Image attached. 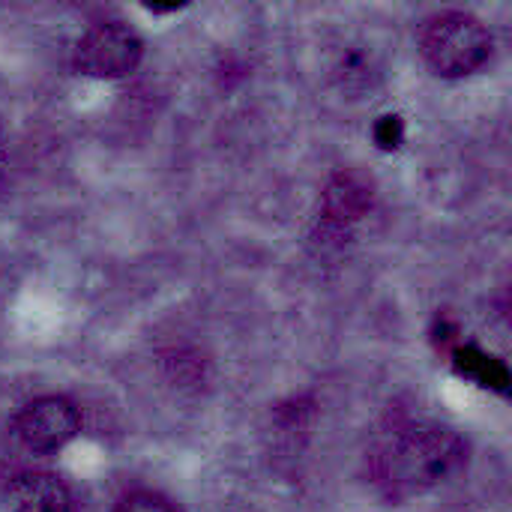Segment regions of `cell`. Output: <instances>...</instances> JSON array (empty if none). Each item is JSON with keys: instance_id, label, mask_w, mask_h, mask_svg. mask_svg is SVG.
I'll use <instances>...</instances> for the list:
<instances>
[{"instance_id": "1", "label": "cell", "mask_w": 512, "mask_h": 512, "mask_svg": "<svg viewBox=\"0 0 512 512\" xmlns=\"http://www.w3.org/2000/svg\"><path fill=\"white\" fill-rule=\"evenodd\" d=\"M465 462V441L435 423L396 429L372 453L375 486L390 501H408L453 477Z\"/></svg>"}, {"instance_id": "2", "label": "cell", "mask_w": 512, "mask_h": 512, "mask_svg": "<svg viewBox=\"0 0 512 512\" xmlns=\"http://www.w3.org/2000/svg\"><path fill=\"white\" fill-rule=\"evenodd\" d=\"M420 54L444 78H465L492 57V33L471 12H435L420 27Z\"/></svg>"}, {"instance_id": "3", "label": "cell", "mask_w": 512, "mask_h": 512, "mask_svg": "<svg viewBox=\"0 0 512 512\" xmlns=\"http://www.w3.org/2000/svg\"><path fill=\"white\" fill-rule=\"evenodd\" d=\"M141 36L120 21L93 24L75 45V69L90 78H123L141 63Z\"/></svg>"}, {"instance_id": "4", "label": "cell", "mask_w": 512, "mask_h": 512, "mask_svg": "<svg viewBox=\"0 0 512 512\" xmlns=\"http://www.w3.org/2000/svg\"><path fill=\"white\" fill-rule=\"evenodd\" d=\"M81 429V414L66 396H42L21 408L15 417L18 441L33 453H54L66 447Z\"/></svg>"}, {"instance_id": "5", "label": "cell", "mask_w": 512, "mask_h": 512, "mask_svg": "<svg viewBox=\"0 0 512 512\" xmlns=\"http://www.w3.org/2000/svg\"><path fill=\"white\" fill-rule=\"evenodd\" d=\"M372 207V189L360 174L339 171L324 189V234L336 240Z\"/></svg>"}, {"instance_id": "6", "label": "cell", "mask_w": 512, "mask_h": 512, "mask_svg": "<svg viewBox=\"0 0 512 512\" xmlns=\"http://www.w3.org/2000/svg\"><path fill=\"white\" fill-rule=\"evenodd\" d=\"M6 504L9 512H75V498L69 486L45 471L15 477L6 492Z\"/></svg>"}, {"instance_id": "7", "label": "cell", "mask_w": 512, "mask_h": 512, "mask_svg": "<svg viewBox=\"0 0 512 512\" xmlns=\"http://www.w3.org/2000/svg\"><path fill=\"white\" fill-rule=\"evenodd\" d=\"M453 357H456V369H459L462 375H468V378H474V381H480L483 387H492V390H498V393L507 390L510 372H507V366H504L501 360H495L492 354L480 351L477 345H459Z\"/></svg>"}, {"instance_id": "8", "label": "cell", "mask_w": 512, "mask_h": 512, "mask_svg": "<svg viewBox=\"0 0 512 512\" xmlns=\"http://www.w3.org/2000/svg\"><path fill=\"white\" fill-rule=\"evenodd\" d=\"M336 78L345 84V87H363V84H369V78H372V60L363 54V51H348V54H342L339 57V63H336Z\"/></svg>"}, {"instance_id": "9", "label": "cell", "mask_w": 512, "mask_h": 512, "mask_svg": "<svg viewBox=\"0 0 512 512\" xmlns=\"http://www.w3.org/2000/svg\"><path fill=\"white\" fill-rule=\"evenodd\" d=\"M114 512H177V507H174L165 495H159V492L135 489V492L123 495V498L117 501Z\"/></svg>"}, {"instance_id": "10", "label": "cell", "mask_w": 512, "mask_h": 512, "mask_svg": "<svg viewBox=\"0 0 512 512\" xmlns=\"http://www.w3.org/2000/svg\"><path fill=\"white\" fill-rule=\"evenodd\" d=\"M405 138V123L396 114H387L375 123V141L381 150H396Z\"/></svg>"}]
</instances>
